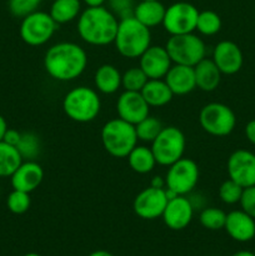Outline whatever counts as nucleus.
<instances>
[{
    "label": "nucleus",
    "mask_w": 255,
    "mask_h": 256,
    "mask_svg": "<svg viewBox=\"0 0 255 256\" xmlns=\"http://www.w3.org/2000/svg\"><path fill=\"white\" fill-rule=\"evenodd\" d=\"M88 65L86 52L72 42L52 45L44 56V68L50 78L58 82H72L84 72Z\"/></svg>",
    "instance_id": "obj_1"
},
{
    "label": "nucleus",
    "mask_w": 255,
    "mask_h": 256,
    "mask_svg": "<svg viewBox=\"0 0 255 256\" xmlns=\"http://www.w3.org/2000/svg\"><path fill=\"white\" fill-rule=\"evenodd\" d=\"M119 20L109 9L92 6L82 10L78 18V34L86 44L94 46H105L114 42Z\"/></svg>",
    "instance_id": "obj_2"
},
{
    "label": "nucleus",
    "mask_w": 255,
    "mask_h": 256,
    "mask_svg": "<svg viewBox=\"0 0 255 256\" xmlns=\"http://www.w3.org/2000/svg\"><path fill=\"white\" fill-rule=\"evenodd\" d=\"M114 44L122 56L138 59L152 45V32L149 28L138 22L134 15L122 18L118 25Z\"/></svg>",
    "instance_id": "obj_3"
},
{
    "label": "nucleus",
    "mask_w": 255,
    "mask_h": 256,
    "mask_svg": "<svg viewBox=\"0 0 255 256\" xmlns=\"http://www.w3.org/2000/svg\"><path fill=\"white\" fill-rule=\"evenodd\" d=\"M100 136L105 152L114 158H126L138 145L135 125L120 118L105 122Z\"/></svg>",
    "instance_id": "obj_4"
},
{
    "label": "nucleus",
    "mask_w": 255,
    "mask_h": 256,
    "mask_svg": "<svg viewBox=\"0 0 255 256\" xmlns=\"http://www.w3.org/2000/svg\"><path fill=\"white\" fill-rule=\"evenodd\" d=\"M102 109L100 96L94 89L78 86L65 94L62 99V110L72 122H90L95 120Z\"/></svg>",
    "instance_id": "obj_5"
},
{
    "label": "nucleus",
    "mask_w": 255,
    "mask_h": 256,
    "mask_svg": "<svg viewBox=\"0 0 255 256\" xmlns=\"http://www.w3.org/2000/svg\"><path fill=\"white\" fill-rule=\"evenodd\" d=\"M165 49L174 64L194 68L198 62L206 58L205 42L194 32L170 35Z\"/></svg>",
    "instance_id": "obj_6"
},
{
    "label": "nucleus",
    "mask_w": 255,
    "mask_h": 256,
    "mask_svg": "<svg viewBox=\"0 0 255 256\" xmlns=\"http://www.w3.org/2000/svg\"><path fill=\"white\" fill-rule=\"evenodd\" d=\"M186 139L179 128L164 126L156 138L152 140V149L158 165L170 166L184 156Z\"/></svg>",
    "instance_id": "obj_7"
},
{
    "label": "nucleus",
    "mask_w": 255,
    "mask_h": 256,
    "mask_svg": "<svg viewBox=\"0 0 255 256\" xmlns=\"http://www.w3.org/2000/svg\"><path fill=\"white\" fill-rule=\"evenodd\" d=\"M56 28L58 24L49 12L36 10L22 19L20 38L30 46H40L52 39Z\"/></svg>",
    "instance_id": "obj_8"
},
{
    "label": "nucleus",
    "mask_w": 255,
    "mask_h": 256,
    "mask_svg": "<svg viewBox=\"0 0 255 256\" xmlns=\"http://www.w3.org/2000/svg\"><path fill=\"white\" fill-rule=\"evenodd\" d=\"M199 122L208 134L212 136H226L234 130L236 118L228 105L209 102L200 110Z\"/></svg>",
    "instance_id": "obj_9"
},
{
    "label": "nucleus",
    "mask_w": 255,
    "mask_h": 256,
    "mask_svg": "<svg viewBox=\"0 0 255 256\" xmlns=\"http://www.w3.org/2000/svg\"><path fill=\"white\" fill-rule=\"evenodd\" d=\"M165 176V188L176 195H188L195 189L199 182V166L189 158L179 159L168 166Z\"/></svg>",
    "instance_id": "obj_10"
},
{
    "label": "nucleus",
    "mask_w": 255,
    "mask_h": 256,
    "mask_svg": "<svg viewBox=\"0 0 255 256\" xmlns=\"http://www.w3.org/2000/svg\"><path fill=\"white\" fill-rule=\"evenodd\" d=\"M198 15L199 10L195 5L178 2L166 8L162 25L170 35L189 34L196 30Z\"/></svg>",
    "instance_id": "obj_11"
},
{
    "label": "nucleus",
    "mask_w": 255,
    "mask_h": 256,
    "mask_svg": "<svg viewBox=\"0 0 255 256\" xmlns=\"http://www.w3.org/2000/svg\"><path fill=\"white\" fill-rule=\"evenodd\" d=\"M168 200L165 188H145L135 196L132 209L142 219L154 220L162 218Z\"/></svg>",
    "instance_id": "obj_12"
},
{
    "label": "nucleus",
    "mask_w": 255,
    "mask_h": 256,
    "mask_svg": "<svg viewBox=\"0 0 255 256\" xmlns=\"http://www.w3.org/2000/svg\"><path fill=\"white\" fill-rule=\"evenodd\" d=\"M229 179L242 188L255 185V154L249 150L240 149L232 152L226 164Z\"/></svg>",
    "instance_id": "obj_13"
},
{
    "label": "nucleus",
    "mask_w": 255,
    "mask_h": 256,
    "mask_svg": "<svg viewBox=\"0 0 255 256\" xmlns=\"http://www.w3.org/2000/svg\"><path fill=\"white\" fill-rule=\"evenodd\" d=\"M194 215V206L189 198L185 195H178L168 200L162 219L164 224L172 230H182L192 222Z\"/></svg>",
    "instance_id": "obj_14"
},
{
    "label": "nucleus",
    "mask_w": 255,
    "mask_h": 256,
    "mask_svg": "<svg viewBox=\"0 0 255 256\" xmlns=\"http://www.w3.org/2000/svg\"><path fill=\"white\" fill-rule=\"evenodd\" d=\"M150 106L140 92H126L120 94L116 102L118 116L132 125H136L149 115Z\"/></svg>",
    "instance_id": "obj_15"
},
{
    "label": "nucleus",
    "mask_w": 255,
    "mask_h": 256,
    "mask_svg": "<svg viewBox=\"0 0 255 256\" xmlns=\"http://www.w3.org/2000/svg\"><path fill=\"white\" fill-rule=\"evenodd\" d=\"M172 62L165 46L160 45H150L139 58V66L149 79H164Z\"/></svg>",
    "instance_id": "obj_16"
},
{
    "label": "nucleus",
    "mask_w": 255,
    "mask_h": 256,
    "mask_svg": "<svg viewBox=\"0 0 255 256\" xmlns=\"http://www.w3.org/2000/svg\"><path fill=\"white\" fill-rule=\"evenodd\" d=\"M212 60L224 75L236 74L242 66V52L235 42L222 40L215 45Z\"/></svg>",
    "instance_id": "obj_17"
},
{
    "label": "nucleus",
    "mask_w": 255,
    "mask_h": 256,
    "mask_svg": "<svg viewBox=\"0 0 255 256\" xmlns=\"http://www.w3.org/2000/svg\"><path fill=\"white\" fill-rule=\"evenodd\" d=\"M44 179V170L35 160H26L20 164L10 176L12 189L20 192H32L40 186Z\"/></svg>",
    "instance_id": "obj_18"
},
{
    "label": "nucleus",
    "mask_w": 255,
    "mask_h": 256,
    "mask_svg": "<svg viewBox=\"0 0 255 256\" xmlns=\"http://www.w3.org/2000/svg\"><path fill=\"white\" fill-rule=\"evenodd\" d=\"M224 229L236 242H245L255 236V219L242 210H234L226 214Z\"/></svg>",
    "instance_id": "obj_19"
},
{
    "label": "nucleus",
    "mask_w": 255,
    "mask_h": 256,
    "mask_svg": "<svg viewBox=\"0 0 255 256\" xmlns=\"http://www.w3.org/2000/svg\"><path fill=\"white\" fill-rule=\"evenodd\" d=\"M174 95H186L196 89L194 68L174 64L164 78Z\"/></svg>",
    "instance_id": "obj_20"
},
{
    "label": "nucleus",
    "mask_w": 255,
    "mask_h": 256,
    "mask_svg": "<svg viewBox=\"0 0 255 256\" xmlns=\"http://www.w3.org/2000/svg\"><path fill=\"white\" fill-rule=\"evenodd\" d=\"M165 10L166 8L160 0H142L134 6L132 15L138 22L152 29L162 24Z\"/></svg>",
    "instance_id": "obj_21"
},
{
    "label": "nucleus",
    "mask_w": 255,
    "mask_h": 256,
    "mask_svg": "<svg viewBox=\"0 0 255 256\" xmlns=\"http://www.w3.org/2000/svg\"><path fill=\"white\" fill-rule=\"evenodd\" d=\"M195 82L198 89L202 92H214L222 82V72L218 69L212 59L204 58L194 66Z\"/></svg>",
    "instance_id": "obj_22"
},
{
    "label": "nucleus",
    "mask_w": 255,
    "mask_h": 256,
    "mask_svg": "<svg viewBox=\"0 0 255 256\" xmlns=\"http://www.w3.org/2000/svg\"><path fill=\"white\" fill-rule=\"evenodd\" d=\"M140 92L150 108L165 106L174 96L164 79H149Z\"/></svg>",
    "instance_id": "obj_23"
},
{
    "label": "nucleus",
    "mask_w": 255,
    "mask_h": 256,
    "mask_svg": "<svg viewBox=\"0 0 255 256\" xmlns=\"http://www.w3.org/2000/svg\"><path fill=\"white\" fill-rule=\"evenodd\" d=\"M94 84L98 92L102 94H114L122 88V72L112 64H102L96 69Z\"/></svg>",
    "instance_id": "obj_24"
},
{
    "label": "nucleus",
    "mask_w": 255,
    "mask_h": 256,
    "mask_svg": "<svg viewBox=\"0 0 255 256\" xmlns=\"http://www.w3.org/2000/svg\"><path fill=\"white\" fill-rule=\"evenodd\" d=\"M82 12V0H52L49 14L54 22L66 24L79 18Z\"/></svg>",
    "instance_id": "obj_25"
},
{
    "label": "nucleus",
    "mask_w": 255,
    "mask_h": 256,
    "mask_svg": "<svg viewBox=\"0 0 255 256\" xmlns=\"http://www.w3.org/2000/svg\"><path fill=\"white\" fill-rule=\"evenodd\" d=\"M126 158L129 166L138 174H149L156 165L152 149L144 145H136Z\"/></svg>",
    "instance_id": "obj_26"
},
{
    "label": "nucleus",
    "mask_w": 255,
    "mask_h": 256,
    "mask_svg": "<svg viewBox=\"0 0 255 256\" xmlns=\"http://www.w3.org/2000/svg\"><path fill=\"white\" fill-rule=\"evenodd\" d=\"M24 159L16 146L0 142V178H10Z\"/></svg>",
    "instance_id": "obj_27"
},
{
    "label": "nucleus",
    "mask_w": 255,
    "mask_h": 256,
    "mask_svg": "<svg viewBox=\"0 0 255 256\" xmlns=\"http://www.w3.org/2000/svg\"><path fill=\"white\" fill-rule=\"evenodd\" d=\"M222 29V19L218 15V12L212 10H202L199 12L196 22V30L202 35L205 36H212L218 34Z\"/></svg>",
    "instance_id": "obj_28"
},
{
    "label": "nucleus",
    "mask_w": 255,
    "mask_h": 256,
    "mask_svg": "<svg viewBox=\"0 0 255 256\" xmlns=\"http://www.w3.org/2000/svg\"><path fill=\"white\" fill-rule=\"evenodd\" d=\"M162 128L164 126H162V122L159 119L148 115L145 119H142V122L135 125V132H136L138 140H142V142H150L152 144V140L159 135Z\"/></svg>",
    "instance_id": "obj_29"
},
{
    "label": "nucleus",
    "mask_w": 255,
    "mask_h": 256,
    "mask_svg": "<svg viewBox=\"0 0 255 256\" xmlns=\"http://www.w3.org/2000/svg\"><path fill=\"white\" fill-rule=\"evenodd\" d=\"M149 78L140 66L130 68L122 74V88L126 92H142Z\"/></svg>",
    "instance_id": "obj_30"
},
{
    "label": "nucleus",
    "mask_w": 255,
    "mask_h": 256,
    "mask_svg": "<svg viewBox=\"0 0 255 256\" xmlns=\"http://www.w3.org/2000/svg\"><path fill=\"white\" fill-rule=\"evenodd\" d=\"M22 159L35 160L40 154V139L34 132H22V139L16 145Z\"/></svg>",
    "instance_id": "obj_31"
},
{
    "label": "nucleus",
    "mask_w": 255,
    "mask_h": 256,
    "mask_svg": "<svg viewBox=\"0 0 255 256\" xmlns=\"http://www.w3.org/2000/svg\"><path fill=\"white\" fill-rule=\"evenodd\" d=\"M226 214L218 208H204L199 215V222L205 229L220 230L224 229Z\"/></svg>",
    "instance_id": "obj_32"
},
{
    "label": "nucleus",
    "mask_w": 255,
    "mask_h": 256,
    "mask_svg": "<svg viewBox=\"0 0 255 256\" xmlns=\"http://www.w3.org/2000/svg\"><path fill=\"white\" fill-rule=\"evenodd\" d=\"M30 204H32V199H30L29 192L12 189V192L8 195L6 206L9 212H12V214H24V212L29 210Z\"/></svg>",
    "instance_id": "obj_33"
},
{
    "label": "nucleus",
    "mask_w": 255,
    "mask_h": 256,
    "mask_svg": "<svg viewBox=\"0 0 255 256\" xmlns=\"http://www.w3.org/2000/svg\"><path fill=\"white\" fill-rule=\"evenodd\" d=\"M42 0H8V9L15 18H25L36 12Z\"/></svg>",
    "instance_id": "obj_34"
},
{
    "label": "nucleus",
    "mask_w": 255,
    "mask_h": 256,
    "mask_svg": "<svg viewBox=\"0 0 255 256\" xmlns=\"http://www.w3.org/2000/svg\"><path fill=\"white\" fill-rule=\"evenodd\" d=\"M242 190H244V188L240 186L238 182H235L232 179H228L220 185L219 198L222 202H225L228 205L236 204V202H240Z\"/></svg>",
    "instance_id": "obj_35"
},
{
    "label": "nucleus",
    "mask_w": 255,
    "mask_h": 256,
    "mask_svg": "<svg viewBox=\"0 0 255 256\" xmlns=\"http://www.w3.org/2000/svg\"><path fill=\"white\" fill-rule=\"evenodd\" d=\"M106 2L109 9L120 19L132 15L135 6L134 0H106Z\"/></svg>",
    "instance_id": "obj_36"
},
{
    "label": "nucleus",
    "mask_w": 255,
    "mask_h": 256,
    "mask_svg": "<svg viewBox=\"0 0 255 256\" xmlns=\"http://www.w3.org/2000/svg\"><path fill=\"white\" fill-rule=\"evenodd\" d=\"M239 202L242 205V212H245L248 215L255 219V185L244 188Z\"/></svg>",
    "instance_id": "obj_37"
},
{
    "label": "nucleus",
    "mask_w": 255,
    "mask_h": 256,
    "mask_svg": "<svg viewBox=\"0 0 255 256\" xmlns=\"http://www.w3.org/2000/svg\"><path fill=\"white\" fill-rule=\"evenodd\" d=\"M20 139H22V132L15 129H9L8 128L4 134V138H2V142H5L9 145H12V146H16L19 144Z\"/></svg>",
    "instance_id": "obj_38"
},
{
    "label": "nucleus",
    "mask_w": 255,
    "mask_h": 256,
    "mask_svg": "<svg viewBox=\"0 0 255 256\" xmlns=\"http://www.w3.org/2000/svg\"><path fill=\"white\" fill-rule=\"evenodd\" d=\"M245 136L252 145H255V119L248 122L245 126Z\"/></svg>",
    "instance_id": "obj_39"
},
{
    "label": "nucleus",
    "mask_w": 255,
    "mask_h": 256,
    "mask_svg": "<svg viewBox=\"0 0 255 256\" xmlns=\"http://www.w3.org/2000/svg\"><path fill=\"white\" fill-rule=\"evenodd\" d=\"M150 186L154 188H165V179H162V176H154L150 182Z\"/></svg>",
    "instance_id": "obj_40"
},
{
    "label": "nucleus",
    "mask_w": 255,
    "mask_h": 256,
    "mask_svg": "<svg viewBox=\"0 0 255 256\" xmlns=\"http://www.w3.org/2000/svg\"><path fill=\"white\" fill-rule=\"evenodd\" d=\"M86 6L92 8V6H102V5L106 2V0H82Z\"/></svg>",
    "instance_id": "obj_41"
},
{
    "label": "nucleus",
    "mask_w": 255,
    "mask_h": 256,
    "mask_svg": "<svg viewBox=\"0 0 255 256\" xmlns=\"http://www.w3.org/2000/svg\"><path fill=\"white\" fill-rule=\"evenodd\" d=\"M8 129V124H6V120L0 115V142H2V138H4L5 132Z\"/></svg>",
    "instance_id": "obj_42"
},
{
    "label": "nucleus",
    "mask_w": 255,
    "mask_h": 256,
    "mask_svg": "<svg viewBox=\"0 0 255 256\" xmlns=\"http://www.w3.org/2000/svg\"><path fill=\"white\" fill-rule=\"evenodd\" d=\"M89 256H112V252H106V250H96V252H92Z\"/></svg>",
    "instance_id": "obj_43"
},
{
    "label": "nucleus",
    "mask_w": 255,
    "mask_h": 256,
    "mask_svg": "<svg viewBox=\"0 0 255 256\" xmlns=\"http://www.w3.org/2000/svg\"><path fill=\"white\" fill-rule=\"evenodd\" d=\"M232 256H255V252H248V250H242V252H235V254Z\"/></svg>",
    "instance_id": "obj_44"
},
{
    "label": "nucleus",
    "mask_w": 255,
    "mask_h": 256,
    "mask_svg": "<svg viewBox=\"0 0 255 256\" xmlns=\"http://www.w3.org/2000/svg\"><path fill=\"white\" fill-rule=\"evenodd\" d=\"M24 256H42V255L35 254V252H29V254H26V255H24Z\"/></svg>",
    "instance_id": "obj_45"
},
{
    "label": "nucleus",
    "mask_w": 255,
    "mask_h": 256,
    "mask_svg": "<svg viewBox=\"0 0 255 256\" xmlns=\"http://www.w3.org/2000/svg\"></svg>",
    "instance_id": "obj_46"
}]
</instances>
